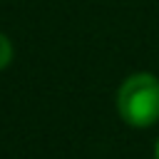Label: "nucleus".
Instances as JSON below:
<instances>
[{
    "label": "nucleus",
    "mask_w": 159,
    "mask_h": 159,
    "mask_svg": "<svg viewBox=\"0 0 159 159\" xmlns=\"http://www.w3.org/2000/svg\"><path fill=\"white\" fill-rule=\"evenodd\" d=\"M117 109L132 127H149L159 119V80L149 72L127 77L117 92Z\"/></svg>",
    "instance_id": "nucleus-1"
},
{
    "label": "nucleus",
    "mask_w": 159,
    "mask_h": 159,
    "mask_svg": "<svg viewBox=\"0 0 159 159\" xmlns=\"http://www.w3.org/2000/svg\"><path fill=\"white\" fill-rule=\"evenodd\" d=\"M10 60H12V45H10V40L0 32V70L7 67Z\"/></svg>",
    "instance_id": "nucleus-2"
},
{
    "label": "nucleus",
    "mask_w": 159,
    "mask_h": 159,
    "mask_svg": "<svg viewBox=\"0 0 159 159\" xmlns=\"http://www.w3.org/2000/svg\"><path fill=\"white\" fill-rule=\"evenodd\" d=\"M154 154H157V159H159V139H157V149H154Z\"/></svg>",
    "instance_id": "nucleus-3"
}]
</instances>
